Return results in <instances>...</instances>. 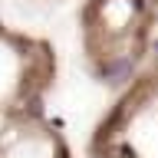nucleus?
I'll list each match as a JSON object with an SVG mask.
<instances>
[{"mask_svg":"<svg viewBox=\"0 0 158 158\" xmlns=\"http://www.w3.org/2000/svg\"><path fill=\"white\" fill-rule=\"evenodd\" d=\"M76 36L86 73L99 86L118 89L158 63V0H82Z\"/></svg>","mask_w":158,"mask_h":158,"instance_id":"obj_1","label":"nucleus"},{"mask_svg":"<svg viewBox=\"0 0 158 158\" xmlns=\"http://www.w3.org/2000/svg\"><path fill=\"white\" fill-rule=\"evenodd\" d=\"M56 82V53L46 40L0 23V118L43 109Z\"/></svg>","mask_w":158,"mask_h":158,"instance_id":"obj_3","label":"nucleus"},{"mask_svg":"<svg viewBox=\"0 0 158 158\" xmlns=\"http://www.w3.org/2000/svg\"><path fill=\"white\" fill-rule=\"evenodd\" d=\"M0 158H73V148L43 109H27L0 118Z\"/></svg>","mask_w":158,"mask_h":158,"instance_id":"obj_4","label":"nucleus"},{"mask_svg":"<svg viewBox=\"0 0 158 158\" xmlns=\"http://www.w3.org/2000/svg\"><path fill=\"white\" fill-rule=\"evenodd\" d=\"M86 158H158V63L115 89L86 138Z\"/></svg>","mask_w":158,"mask_h":158,"instance_id":"obj_2","label":"nucleus"}]
</instances>
